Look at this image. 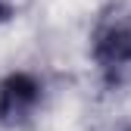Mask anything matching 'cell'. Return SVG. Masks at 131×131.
Masks as SVG:
<instances>
[{
  "instance_id": "obj_1",
  "label": "cell",
  "mask_w": 131,
  "mask_h": 131,
  "mask_svg": "<svg viewBox=\"0 0 131 131\" xmlns=\"http://www.w3.org/2000/svg\"><path fill=\"white\" fill-rule=\"evenodd\" d=\"M91 56L100 75L109 81H122L131 69V6L112 3L97 16V25L91 31Z\"/></svg>"
},
{
  "instance_id": "obj_2",
  "label": "cell",
  "mask_w": 131,
  "mask_h": 131,
  "mask_svg": "<svg viewBox=\"0 0 131 131\" xmlns=\"http://www.w3.org/2000/svg\"><path fill=\"white\" fill-rule=\"evenodd\" d=\"M44 100V84L35 72H9L0 78V125L22 128L35 119V112Z\"/></svg>"
},
{
  "instance_id": "obj_3",
  "label": "cell",
  "mask_w": 131,
  "mask_h": 131,
  "mask_svg": "<svg viewBox=\"0 0 131 131\" xmlns=\"http://www.w3.org/2000/svg\"><path fill=\"white\" fill-rule=\"evenodd\" d=\"M25 6H28V0H0V22L16 19V16H19Z\"/></svg>"
}]
</instances>
